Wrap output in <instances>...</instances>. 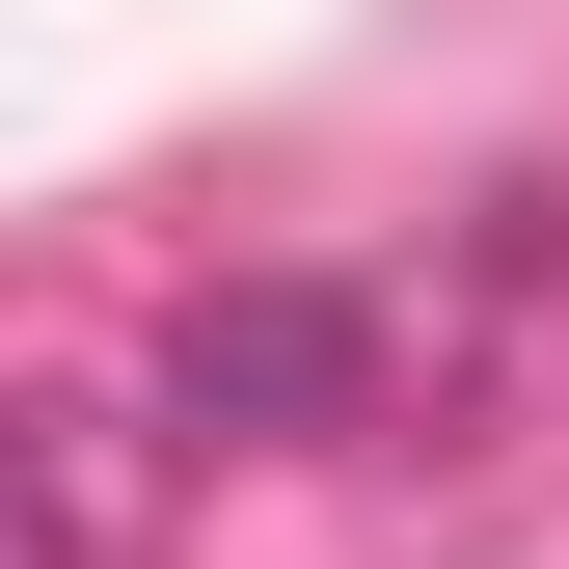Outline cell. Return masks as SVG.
Listing matches in <instances>:
<instances>
[{
  "instance_id": "obj_1",
  "label": "cell",
  "mask_w": 569,
  "mask_h": 569,
  "mask_svg": "<svg viewBox=\"0 0 569 569\" xmlns=\"http://www.w3.org/2000/svg\"><path fill=\"white\" fill-rule=\"evenodd\" d=\"M352 407H380V299H326V271H244V299L163 326V435L190 461H299Z\"/></svg>"
},
{
  "instance_id": "obj_2",
  "label": "cell",
  "mask_w": 569,
  "mask_h": 569,
  "mask_svg": "<svg viewBox=\"0 0 569 569\" xmlns=\"http://www.w3.org/2000/svg\"><path fill=\"white\" fill-rule=\"evenodd\" d=\"M0 569H109V461L54 407H0Z\"/></svg>"
}]
</instances>
